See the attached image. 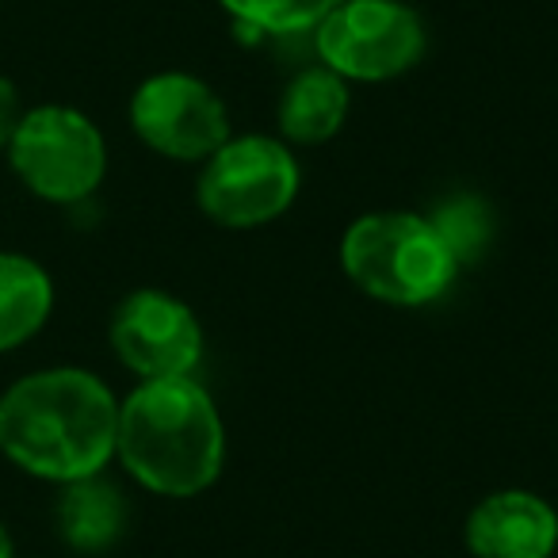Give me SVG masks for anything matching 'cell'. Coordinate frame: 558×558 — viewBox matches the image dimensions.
I'll list each match as a JSON object with an SVG mask.
<instances>
[{
	"label": "cell",
	"instance_id": "1",
	"mask_svg": "<svg viewBox=\"0 0 558 558\" xmlns=\"http://www.w3.org/2000/svg\"><path fill=\"white\" fill-rule=\"evenodd\" d=\"M119 402L81 367H47L0 395V451L47 482H81L116 456Z\"/></svg>",
	"mask_w": 558,
	"mask_h": 558
},
{
	"label": "cell",
	"instance_id": "2",
	"mask_svg": "<svg viewBox=\"0 0 558 558\" xmlns=\"http://www.w3.org/2000/svg\"><path fill=\"white\" fill-rule=\"evenodd\" d=\"M116 451L146 489L195 497L222 471V417L207 390L187 375L149 379L119 405Z\"/></svg>",
	"mask_w": 558,
	"mask_h": 558
},
{
	"label": "cell",
	"instance_id": "3",
	"mask_svg": "<svg viewBox=\"0 0 558 558\" xmlns=\"http://www.w3.org/2000/svg\"><path fill=\"white\" fill-rule=\"evenodd\" d=\"M341 268L379 303L425 306L451 288L459 264L428 218L379 210L349 226L341 241Z\"/></svg>",
	"mask_w": 558,
	"mask_h": 558
},
{
	"label": "cell",
	"instance_id": "4",
	"mask_svg": "<svg viewBox=\"0 0 558 558\" xmlns=\"http://www.w3.org/2000/svg\"><path fill=\"white\" fill-rule=\"evenodd\" d=\"M9 161L39 199L81 203L100 187L108 149L88 116L43 104V108L24 111L9 142Z\"/></svg>",
	"mask_w": 558,
	"mask_h": 558
},
{
	"label": "cell",
	"instance_id": "5",
	"mask_svg": "<svg viewBox=\"0 0 558 558\" xmlns=\"http://www.w3.org/2000/svg\"><path fill=\"white\" fill-rule=\"evenodd\" d=\"M299 165L276 138H233L207 157L199 207L226 230H253L295 203Z\"/></svg>",
	"mask_w": 558,
	"mask_h": 558
},
{
	"label": "cell",
	"instance_id": "6",
	"mask_svg": "<svg viewBox=\"0 0 558 558\" xmlns=\"http://www.w3.org/2000/svg\"><path fill=\"white\" fill-rule=\"evenodd\" d=\"M326 70L349 81H390L421 62L425 27L398 0H341L318 24Z\"/></svg>",
	"mask_w": 558,
	"mask_h": 558
},
{
	"label": "cell",
	"instance_id": "7",
	"mask_svg": "<svg viewBox=\"0 0 558 558\" xmlns=\"http://www.w3.org/2000/svg\"><path fill=\"white\" fill-rule=\"evenodd\" d=\"M131 126L149 149L172 161H207L230 142V111L207 81L192 73H157L131 100Z\"/></svg>",
	"mask_w": 558,
	"mask_h": 558
},
{
	"label": "cell",
	"instance_id": "8",
	"mask_svg": "<svg viewBox=\"0 0 558 558\" xmlns=\"http://www.w3.org/2000/svg\"><path fill=\"white\" fill-rule=\"evenodd\" d=\"M111 349L142 383L184 379L203 356V329L180 299L134 291L111 314Z\"/></svg>",
	"mask_w": 558,
	"mask_h": 558
},
{
	"label": "cell",
	"instance_id": "9",
	"mask_svg": "<svg viewBox=\"0 0 558 558\" xmlns=\"http://www.w3.org/2000/svg\"><path fill=\"white\" fill-rule=\"evenodd\" d=\"M474 558H550L558 547V512L532 489H497L466 517Z\"/></svg>",
	"mask_w": 558,
	"mask_h": 558
},
{
	"label": "cell",
	"instance_id": "10",
	"mask_svg": "<svg viewBox=\"0 0 558 558\" xmlns=\"http://www.w3.org/2000/svg\"><path fill=\"white\" fill-rule=\"evenodd\" d=\"M279 131L299 146H322L349 119V88L333 70H303L279 96Z\"/></svg>",
	"mask_w": 558,
	"mask_h": 558
},
{
	"label": "cell",
	"instance_id": "11",
	"mask_svg": "<svg viewBox=\"0 0 558 558\" xmlns=\"http://www.w3.org/2000/svg\"><path fill=\"white\" fill-rule=\"evenodd\" d=\"M58 532L81 555H100L116 547L126 532V497L100 474L70 482L65 494L58 497Z\"/></svg>",
	"mask_w": 558,
	"mask_h": 558
},
{
	"label": "cell",
	"instance_id": "12",
	"mask_svg": "<svg viewBox=\"0 0 558 558\" xmlns=\"http://www.w3.org/2000/svg\"><path fill=\"white\" fill-rule=\"evenodd\" d=\"M54 283L32 256L0 253V352L32 341L50 318Z\"/></svg>",
	"mask_w": 558,
	"mask_h": 558
},
{
	"label": "cell",
	"instance_id": "13",
	"mask_svg": "<svg viewBox=\"0 0 558 558\" xmlns=\"http://www.w3.org/2000/svg\"><path fill=\"white\" fill-rule=\"evenodd\" d=\"M433 230L440 233V241L448 245L451 260L463 268V264H478L482 253L494 241V215L478 195H451L440 207L428 215Z\"/></svg>",
	"mask_w": 558,
	"mask_h": 558
},
{
	"label": "cell",
	"instance_id": "14",
	"mask_svg": "<svg viewBox=\"0 0 558 558\" xmlns=\"http://www.w3.org/2000/svg\"><path fill=\"white\" fill-rule=\"evenodd\" d=\"M218 4L256 35H299L318 27L341 0H218Z\"/></svg>",
	"mask_w": 558,
	"mask_h": 558
},
{
	"label": "cell",
	"instance_id": "15",
	"mask_svg": "<svg viewBox=\"0 0 558 558\" xmlns=\"http://www.w3.org/2000/svg\"><path fill=\"white\" fill-rule=\"evenodd\" d=\"M24 108H20V88L9 77H0V149H9L12 134H16Z\"/></svg>",
	"mask_w": 558,
	"mask_h": 558
},
{
	"label": "cell",
	"instance_id": "16",
	"mask_svg": "<svg viewBox=\"0 0 558 558\" xmlns=\"http://www.w3.org/2000/svg\"><path fill=\"white\" fill-rule=\"evenodd\" d=\"M0 558H16V547H12V535L4 524H0Z\"/></svg>",
	"mask_w": 558,
	"mask_h": 558
}]
</instances>
